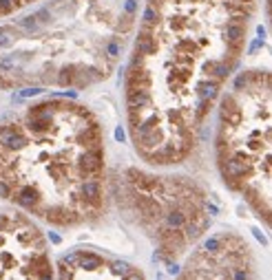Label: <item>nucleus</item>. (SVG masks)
Here are the masks:
<instances>
[{
    "instance_id": "nucleus-1",
    "label": "nucleus",
    "mask_w": 272,
    "mask_h": 280,
    "mask_svg": "<svg viewBox=\"0 0 272 280\" xmlns=\"http://www.w3.org/2000/svg\"><path fill=\"white\" fill-rule=\"evenodd\" d=\"M257 0H148L126 73V95L162 77L175 100L162 117V146L148 163H181L197 130L233 75L248 40Z\"/></svg>"
},
{
    "instance_id": "nucleus-2",
    "label": "nucleus",
    "mask_w": 272,
    "mask_h": 280,
    "mask_svg": "<svg viewBox=\"0 0 272 280\" xmlns=\"http://www.w3.org/2000/svg\"><path fill=\"white\" fill-rule=\"evenodd\" d=\"M80 254V261H78V267H82V269L86 271H96L102 267V258L97 256V254L93 252H78Z\"/></svg>"
},
{
    "instance_id": "nucleus-3",
    "label": "nucleus",
    "mask_w": 272,
    "mask_h": 280,
    "mask_svg": "<svg viewBox=\"0 0 272 280\" xmlns=\"http://www.w3.org/2000/svg\"><path fill=\"white\" fill-rule=\"evenodd\" d=\"M201 249H204L206 254H210V256L219 254L221 249H224V241H221V234H219V236H210V238H206L204 245H201Z\"/></svg>"
},
{
    "instance_id": "nucleus-4",
    "label": "nucleus",
    "mask_w": 272,
    "mask_h": 280,
    "mask_svg": "<svg viewBox=\"0 0 272 280\" xmlns=\"http://www.w3.org/2000/svg\"><path fill=\"white\" fill-rule=\"evenodd\" d=\"M131 269H133V267H131L126 261H113L111 262V274H115V276H126Z\"/></svg>"
},
{
    "instance_id": "nucleus-5",
    "label": "nucleus",
    "mask_w": 272,
    "mask_h": 280,
    "mask_svg": "<svg viewBox=\"0 0 272 280\" xmlns=\"http://www.w3.org/2000/svg\"><path fill=\"white\" fill-rule=\"evenodd\" d=\"M58 278L73 280V267H67V265H62V262H58Z\"/></svg>"
},
{
    "instance_id": "nucleus-6",
    "label": "nucleus",
    "mask_w": 272,
    "mask_h": 280,
    "mask_svg": "<svg viewBox=\"0 0 272 280\" xmlns=\"http://www.w3.org/2000/svg\"><path fill=\"white\" fill-rule=\"evenodd\" d=\"M78 261H80V254H78V252H71V254H67V256H62V261H60V262L76 269V267H78Z\"/></svg>"
},
{
    "instance_id": "nucleus-7",
    "label": "nucleus",
    "mask_w": 272,
    "mask_h": 280,
    "mask_svg": "<svg viewBox=\"0 0 272 280\" xmlns=\"http://www.w3.org/2000/svg\"><path fill=\"white\" fill-rule=\"evenodd\" d=\"M166 271H168L171 276H175V278H177V276L181 274V267L177 265V262H173V261H168V258H166Z\"/></svg>"
},
{
    "instance_id": "nucleus-8",
    "label": "nucleus",
    "mask_w": 272,
    "mask_h": 280,
    "mask_svg": "<svg viewBox=\"0 0 272 280\" xmlns=\"http://www.w3.org/2000/svg\"><path fill=\"white\" fill-rule=\"evenodd\" d=\"M122 280H144V276L139 274V271H135V269H131L126 276H122Z\"/></svg>"
},
{
    "instance_id": "nucleus-9",
    "label": "nucleus",
    "mask_w": 272,
    "mask_h": 280,
    "mask_svg": "<svg viewBox=\"0 0 272 280\" xmlns=\"http://www.w3.org/2000/svg\"><path fill=\"white\" fill-rule=\"evenodd\" d=\"M49 241H51V243H56V245H58V243H60V236H58V234H49Z\"/></svg>"
},
{
    "instance_id": "nucleus-10",
    "label": "nucleus",
    "mask_w": 272,
    "mask_h": 280,
    "mask_svg": "<svg viewBox=\"0 0 272 280\" xmlns=\"http://www.w3.org/2000/svg\"><path fill=\"white\" fill-rule=\"evenodd\" d=\"M208 280H213V278H208Z\"/></svg>"
}]
</instances>
